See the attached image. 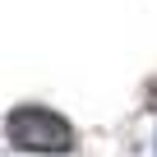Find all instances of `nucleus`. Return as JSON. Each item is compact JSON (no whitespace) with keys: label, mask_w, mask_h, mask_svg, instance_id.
Here are the masks:
<instances>
[{"label":"nucleus","mask_w":157,"mask_h":157,"mask_svg":"<svg viewBox=\"0 0 157 157\" xmlns=\"http://www.w3.org/2000/svg\"><path fill=\"white\" fill-rule=\"evenodd\" d=\"M5 129H10V139H14L19 148H28V152H69V148H74V129H69L60 116L42 111V106H19Z\"/></svg>","instance_id":"1"}]
</instances>
